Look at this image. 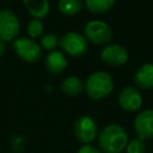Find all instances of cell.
Returning a JSON list of instances; mask_svg holds the SVG:
<instances>
[{
	"label": "cell",
	"mask_w": 153,
	"mask_h": 153,
	"mask_svg": "<svg viewBox=\"0 0 153 153\" xmlns=\"http://www.w3.org/2000/svg\"><path fill=\"white\" fill-rule=\"evenodd\" d=\"M67 67V59L62 51L53 50L45 57V68L49 73L57 75L61 74Z\"/></svg>",
	"instance_id": "11"
},
{
	"label": "cell",
	"mask_w": 153,
	"mask_h": 153,
	"mask_svg": "<svg viewBox=\"0 0 153 153\" xmlns=\"http://www.w3.org/2000/svg\"><path fill=\"white\" fill-rule=\"evenodd\" d=\"M84 36L87 42H91L96 45H104L109 43L112 38L111 27L103 20H90L84 26Z\"/></svg>",
	"instance_id": "3"
},
{
	"label": "cell",
	"mask_w": 153,
	"mask_h": 153,
	"mask_svg": "<svg viewBox=\"0 0 153 153\" xmlns=\"http://www.w3.org/2000/svg\"><path fill=\"white\" fill-rule=\"evenodd\" d=\"M118 104L124 111L134 112L142 105L141 93L134 86H126L118 94Z\"/></svg>",
	"instance_id": "8"
},
{
	"label": "cell",
	"mask_w": 153,
	"mask_h": 153,
	"mask_svg": "<svg viewBox=\"0 0 153 153\" xmlns=\"http://www.w3.org/2000/svg\"><path fill=\"white\" fill-rule=\"evenodd\" d=\"M134 130L140 140H148L153 137V110L141 111L134 120Z\"/></svg>",
	"instance_id": "9"
},
{
	"label": "cell",
	"mask_w": 153,
	"mask_h": 153,
	"mask_svg": "<svg viewBox=\"0 0 153 153\" xmlns=\"http://www.w3.org/2000/svg\"><path fill=\"white\" fill-rule=\"evenodd\" d=\"M146 151V145L142 140L140 139H134L130 142H128L126 147L127 153H145Z\"/></svg>",
	"instance_id": "19"
},
{
	"label": "cell",
	"mask_w": 153,
	"mask_h": 153,
	"mask_svg": "<svg viewBox=\"0 0 153 153\" xmlns=\"http://www.w3.org/2000/svg\"><path fill=\"white\" fill-rule=\"evenodd\" d=\"M116 0H85L86 8L94 14H103L108 12Z\"/></svg>",
	"instance_id": "16"
},
{
	"label": "cell",
	"mask_w": 153,
	"mask_h": 153,
	"mask_svg": "<svg viewBox=\"0 0 153 153\" xmlns=\"http://www.w3.org/2000/svg\"><path fill=\"white\" fill-rule=\"evenodd\" d=\"M128 145V135L118 124L104 127L98 135V146L103 153H121Z\"/></svg>",
	"instance_id": "1"
},
{
	"label": "cell",
	"mask_w": 153,
	"mask_h": 153,
	"mask_svg": "<svg viewBox=\"0 0 153 153\" xmlns=\"http://www.w3.org/2000/svg\"><path fill=\"white\" fill-rule=\"evenodd\" d=\"M20 30L18 16L7 8L0 10V39L4 42L14 41Z\"/></svg>",
	"instance_id": "7"
},
{
	"label": "cell",
	"mask_w": 153,
	"mask_h": 153,
	"mask_svg": "<svg viewBox=\"0 0 153 153\" xmlns=\"http://www.w3.org/2000/svg\"><path fill=\"white\" fill-rule=\"evenodd\" d=\"M61 91L71 97L78 96L84 91V82L78 76H67L61 84Z\"/></svg>",
	"instance_id": "14"
},
{
	"label": "cell",
	"mask_w": 153,
	"mask_h": 153,
	"mask_svg": "<svg viewBox=\"0 0 153 153\" xmlns=\"http://www.w3.org/2000/svg\"><path fill=\"white\" fill-rule=\"evenodd\" d=\"M57 6L62 14L73 17V16H76L81 11L82 2L81 0H59Z\"/></svg>",
	"instance_id": "15"
},
{
	"label": "cell",
	"mask_w": 153,
	"mask_h": 153,
	"mask_svg": "<svg viewBox=\"0 0 153 153\" xmlns=\"http://www.w3.org/2000/svg\"><path fill=\"white\" fill-rule=\"evenodd\" d=\"M134 82L143 90L153 88V63L142 65L134 74Z\"/></svg>",
	"instance_id": "12"
},
{
	"label": "cell",
	"mask_w": 153,
	"mask_h": 153,
	"mask_svg": "<svg viewBox=\"0 0 153 153\" xmlns=\"http://www.w3.org/2000/svg\"><path fill=\"white\" fill-rule=\"evenodd\" d=\"M73 133L79 142L84 145H90L98 136V127L92 117L84 115L78 117L74 122Z\"/></svg>",
	"instance_id": "6"
},
{
	"label": "cell",
	"mask_w": 153,
	"mask_h": 153,
	"mask_svg": "<svg viewBox=\"0 0 153 153\" xmlns=\"http://www.w3.org/2000/svg\"><path fill=\"white\" fill-rule=\"evenodd\" d=\"M43 30H44L43 23L41 22V19H36V18H32L29 22L27 27H26V31L31 38H37V37L42 36Z\"/></svg>",
	"instance_id": "18"
},
{
	"label": "cell",
	"mask_w": 153,
	"mask_h": 153,
	"mask_svg": "<svg viewBox=\"0 0 153 153\" xmlns=\"http://www.w3.org/2000/svg\"><path fill=\"white\" fill-rule=\"evenodd\" d=\"M76 153H102V151L96 148V147H93V146H91V145H82L78 149Z\"/></svg>",
	"instance_id": "20"
},
{
	"label": "cell",
	"mask_w": 153,
	"mask_h": 153,
	"mask_svg": "<svg viewBox=\"0 0 153 153\" xmlns=\"http://www.w3.org/2000/svg\"><path fill=\"white\" fill-rule=\"evenodd\" d=\"M114 90V81L109 73L104 71L93 72L90 74L84 84V91L94 100L102 99L110 94Z\"/></svg>",
	"instance_id": "2"
},
{
	"label": "cell",
	"mask_w": 153,
	"mask_h": 153,
	"mask_svg": "<svg viewBox=\"0 0 153 153\" xmlns=\"http://www.w3.org/2000/svg\"><path fill=\"white\" fill-rule=\"evenodd\" d=\"M16 55L25 62L35 63L41 57V45L29 37H17L12 43Z\"/></svg>",
	"instance_id": "5"
},
{
	"label": "cell",
	"mask_w": 153,
	"mask_h": 153,
	"mask_svg": "<svg viewBox=\"0 0 153 153\" xmlns=\"http://www.w3.org/2000/svg\"><path fill=\"white\" fill-rule=\"evenodd\" d=\"M100 59L109 66H121L128 61V51L120 44H108L100 51Z\"/></svg>",
	"instance_id": "10"
},
{
	"label": "cell",
	"mask_w": 153,
	"mask_h": 153,
	"mask_svg": "<svg viewBox=\"0 0 153 153\" xmlns=\"http://www.w3.org/2000/svg\"><path fill=\"white\" fill-rule=\"evenodd\" d=\"M26 11L36 19H43L50 11L48 0H23Z\"/></svg>",
	"instance_id": "13"
},
{
	"label": "cell",
	"mask_w": 153,
	"mask_h": 153,
	"mask_svg": "<svg viewBox=\"0 0 153 153\" xmlns=\"http://www.w3.org/2000/svg\"><path fill=\"white\" fill-rule=\"evenodd\" d=\"M59 45L61 47L63 54H67L73 57H79L85 55L88 48V43L85 36L74 31L63 33L62 37L60 38Z\"/></svg>",
	"instance_id": "4"
},
{
	"label": "cell",
	"mask_w": 153,
	"mask_h": 153,
	"mask_svg": "<svg viewBox=\"0 0 153 153\" xmlns=\"http://www.w3.org/2000/svg\"><path fill=\"white\" fill-rule=\"evenodd\" d=\"M6 53V42L0 39V57Z\"/></svg>",
	"instance_id": "21"
},
{
	"label": "cell",
	"mask_w": 153,
	"mask_h": 153,
	"mask_svg": "<svg viewBox=\"0 0 153 153\" xmlns=\"http://www.w3.org/2000/svg\"><path fill=\"white\" fill-rule=\"evenodd\" d=\"M59 42H60V38H57L56 35L49 32V33H45L41 37V41H39V44L42 48H44L45 50H49V51H53L55 50V48L59 45Z\"/></svg>",
	"instance_id": "17"
}]
</instances>
